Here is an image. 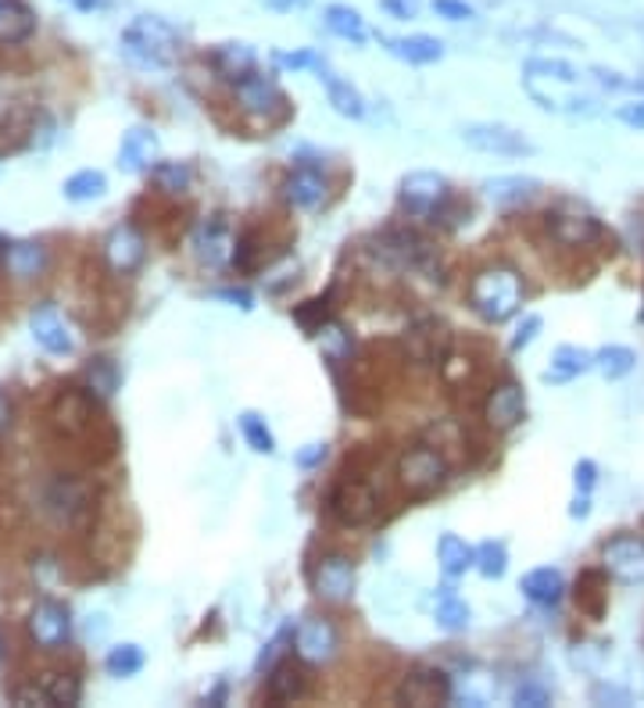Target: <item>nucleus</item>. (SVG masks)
<instances>
[{
	"mask_svg": "<svg viewBox=\"0 0 644 708\" xmlns=\"http://www.w3.org/2000/svg\"><path fill=\"white\" fill-rule=\"evenodd\" d=\"M434 11L440 14V19H451V22L472 19V8L466 4V0H434Z\"/></svg>",
	"mask_w": 644,
	"mask_h": 708,
	"instance_id": "nucleus-47",
	"label": "nucleus"
},
{
	"mask_svg": "<svg viewBox=\"0 0 644 708\" xmlns=\"http://www.w3.org/2000/svg\"><path fill=\"white\" fill-rule=\"evenodd\" d=\"M526 72L530 76H548V79H563V83H580V72L558 62V57H534V62H526Z\"/></svg>",
	"mask_w": 644,
	"mask_h": 708,
	"instance_id": "nucleus-43",
	"label": "nucleus"
},
{
	"mask_svg": "<svg viewBox=\"0 0 644 708\" xmlns=\"http://www.w3.org/2000/svg\"><path fill=\"white\" fill-rule=\"evenodd\" d=\"M319 79H323L326 94H329V105H334L337 115H343V119H362V115H365L362 94H358L348 79H340V76H334V72H326V68H319Z\"/></svg>",
	"mask_w": 644,
	"mask_h": 708,
	"instance_id": "nucleus-32",
	"label": "nucleus"
},
{
	"mask_svg": "<svg viewBox=\"0 0 644 708\" xmlns=\"http://www.w3.org/2000/svg\"><path fill=\"white\" fill-rule=\"evenodd\" d=\"M601 569L623 587H644V537L620 533L601 547Z\"/></svg>",
	"mask_w": 644,
	"mask_h": 708,
	"instance_id": "nucleus-6",
	"label": "nucleus"
},
{
	"mask_svg": "<svg viewBox=\"0 0 644 708\" xmlns=\"http://www.w3.org/2000/svg\"><path fill=\"white\" fill-rule=\"evenodd\" d=\"M329 509H334V515L343 526H365L380 512V490L369 480H362V476H354V480L348 476V480L337 483L334 498H329Z\"/></svg>",
	"mask_w": 644,
	"mask_h": 708,
	"instance_id": "nucleus-5",
	"label": "nucleus"
},
{
	"mask_svg": "<svg viewBox=\"0 0 644 708\" xmlns=\"http://www.w3.org/2000/svg\"><path fill=\"white\" fill-rule=\"evenodd\" d=\"M337 647H340V633H337L334 623H329V619L308 616V619H301V623H297V630H294V655L301 662L323 666V662H329L337 655Z\"/></svg>",
	"mask_w": 644,
	"mask_h": 708,
	"instance_id": "nucleus-11",
	"label": "nucleus"
},
{
	"mask_svg": "<svg viewBox=\"0 0 644 708\" xmlns=\"http://www.w3.org/2000/svg\"><path fill=\"white\" fill-rule=\"evenodd\" d=\"M305 690H308V676L301 666H294V662H280V666L269 673L265 698L272 705H286V701L305 698Z\"/></svg>",
	"mask_w": 644,
	"mask_h": 708,
	"instance_id": "nucleus-29",
	"label": "nucleus"
},
{
	"mask_svg": "<svg viewBox=\"0 0 644 708\" xmlns=\"http://www.w3.org/2000/svg\"><path fill=\"white\" fill-rule=\"evenodd\" d=\"M462 140L483 154H501V157L534 154V143H530L520 129L501 126V122H469V126H462Z\"/></svg>",
	"mask_w": 644,
	"mask_h": 708,
	"instance_id": "nucleus-7",
	"label": "nucleus"
},
{
	"mask_svg": "<svg viewBox=\"0 0 644 708\" xmlns=\"http://www.w3.org/2000/svg\"><path fill=\"white\" fill-rule=\"evenodd\" d=\"M572 483H577V494H591L594 483H598V469L594 461H577V469H572Z\"/></svg>",
	"mask_w": 644,
	"mask_h": 708,
	"instance_id": "nucleus-46",
	"label": "nucleus"
},
{
	"mask_svg": "<svg viewBox=\"0 0 644 708\" xmlns=\"http://www.w3.org/2000/svg\"><path fill=\"white\" fill-rule=\"evenodd\" d=\"M276 62L283 68H308V65H319V57L308 54V51H301V54H276Z\"/></svg>",
	"mask_w": 644,
	"mask_h": 708,
	"instance_id": "nucleus-49",
	"label": "nucleus"
},
{
	"mask_svg": "<svg viewBox=\"0 0 644 708\" xmlns=\"http://www.w3.org/2000/svg\"><path fill=\"white\" fill-rule=\"evenodd\" d=\"M143 647L140 644H119V647H111L108 652V658H105V669L111 673V676H137L140 669H143Z\"/></svg>",
	"mask_w": 644,
	"mask_h": 708,
	"instance_id": "nucleus-41",
	"label": "nucleus"
},
{
	"mask_svg": "<svg viewBox=\"0 0 644 708\" xmlns=\"http://www.w3.org/2000/svg\"><path fill=\"white\" fill-rule=\"evenodd\" d=\"M105 190H108V179H105V172H97V168H83L76 176L65 179V197L76 200V205L105 197Z\"/></svg>",
	"mask_w": 644,
	"mask_h": 708,
	"instance_id": "nucleus-37",
	"label": "nucleus"
},
{
	"mask_svg": "<svg viewBox=\"0 0 644 708\" xmlns=\"http://www.w3.org/2000/svg\"><path fill=\"white\" fill-rule=\"evenodd\" d=\"M569 515L572 519H587V515H591V494H577V501L569 504Z\"/></svg>",
	"mask_w": 644,
	"mask_h": 708,
	"instance_id": "nucleus-52",
	"label": "nucleus"
},
{
	"mask_svg": "<svg viewBox=\"0 0 644 708\" xmlns=\"http://www.w3.org/2000/svg\"><path fill=\"white\" fill-rule=\"evenodd\" d=\"M523 297H526L523 276L509 265H487L469 280V308L491 326H501L512 315H520Z\"/></svg>",
	"mask_w": 644,
	"mask_h": 708,
	"instance_id": "nucleus-1",
	"label": "nucleus"
},
{
	"mask_svg": "<svg viewBox=\"0 0 644 708\" xmlns=\"http://www.w3.org/2000/svg\"><path fill=\"white\" fill-rule=\"evenodd\" d=\"M326 25H329V33L340 36V40H351V43H365L369 40V29H365L362 14H358L354 8H343V4L326 8Z\"/></svg>",
	"mask_w": 644,
	"mask_h": 708,
	"instance_id": "nucleus-35",
	"label": "nucleus"
},
{
	"mask_svg": "<svg viewBox=\"0 0 644 708\" xmlns=\"http://www.w3.org/2000/svg\"><path fill=\"white\" fill-rule=\"evenodd\" d=\"M523 415H526V394H523V386L520 383H498L491 394H487L483 401V418H487V426L498 429V433H509L523 423Z\"/></svg>",
	"mask_w": 644,
	"mask_h": 708,
	"instance_id": "nucleus-16",
	"label": "nucleus"
},
{
	"mask_svg": "<svg viewBox=\"0 0 644 708\" xmlns=\"http://www.w3.org/2000/svg\"><path fill=\"white\" fill-rule=\"evenodd\" d=\"M233 97L243 115H251V119L265 126H276L291 115V100L280 90V83L272 76H262V72H251L248 79L233 83Z\"/></svg>",
	"mask_w": 644,
	"mask_h": 708,
	"instance_id": "nucleus-4",
	"label": "nucleus"
},
{
	"mask_svg": "<svg viewBox=\"0 0 644 708\" xmlns=\"http://www.w3.org/2000/svg\"><path fill=\"white\" fill-rule=\"evenodd\" d=\"M11 423V401H8V394L0 390V429H4Z\"/></svg>",
	"mask_w": 644,
	"mask_h": 708,
	"instance_id": "nucleus-55",
	"label": "nucleus"
},
{
	"mask_svg": "<svg viewBox=\"0 0 644 708\" xmlns=\"http://www.w3.org/2000/svg\"><path fill=\"white\" fill-rule=\"evenodd\" d=\"M637 366V355L630 351V348H620V344H609V348H601L594 355V369L605 375V380H623V375H630Z\"/></svg>",
	"mask_w": 644,
	"mask_h": 708,
	"instance_id": "nucleus-36",
	"label": "nucleus"
},
{
	"mask_svg": "<svg viewBox=\"0 0 644 708\" xmlns=\"http://www.w3.org/2000/svg\"><path fill=\"white\" fill-rule=\"evenodd\" d=\"M312 590L326 604H343L354 595V562L343 555H326L312 569Z\"/></svg>",
	"mask_w": 644,
	"mask_h": 708,
	"instance_id": "nucleus-10",
	"label": "nucleus"
},
{
	"mask_svg": "<svg viewBox=\"0 0 644 708\" xmlns=\"http://www.w3.org/2000/svg\"><path fill=\"white\" fill-rule=\"evenodd\" d=\"M79 11H94V8H105V0H72Z\"/></svg>",
	"mask_w": 644,
	"mask_h": 708,
	"instance_id": "nucleus-56",
	"label": "nucleus"
},
{
	"mask_svg": "<svg viewBox=\"0 0 644 708\" xmlns=\"http://www.w3.org/2000/svg\"><path fill=\"white\" fill-rule=\"evenodd\" d=\"M211 65L226 83H240L248 79L251 72H258V54L248 43H222V47L211 54Z\"/></svg>",
	"mask_w": 644,
	"mask_h": 708,
	"instance_id": "nucleus-28",
	"label": "nucleus"
},
{
	"mask_svg": "<svg viewBox=\"0 0 644 708\" xmlns=\"http://www.w3.org/2000/svg\"><path fill=\"white\" fill-rule=\"evenodd\" d=\"M0 262L14 280H40L51 265V254L36 240H4L0 243Z\"/></svg>",
	"mask_w": 644,
	"mask_h": 708,
	"instance_id": "nucleus-19",
	"label": "nucleus"
},
{
	"mask_svg": "<svg viewBox=\"0 0 644 708\" xmlns=\"http://www.w3.org/2000/svg\"><path fill=\"white\" fill-rule=\"evenodd\" d=\"M472 566H477L480 576H487V580H501L509 569V547L501 541H483L477 547V555H472Z\"/></svg>",
	"mask_w": 644,
	"mask_h": 708,
	"instance_id": "nucleus-38",
	"label": "nucleus"
},
{
	"mask_svg": "<svg viewBox=\"0 0 644 708\" xmlns=\"http://www.w3.org/2000/svg\"><path fill=\"white\" fill-rule=\"evenodd\" d=\"M434 616H437V627L448 630V633H462L469 627V604L458 598L451 587H440Z\"/></svg>",
	"mask_w": 644,
	"mask_h": 708,
	"instance_id": "nucleus-34",
	"label": "nucleus"
},
{
	"mask_svg": "<svg viewBox=\"0 0 644 708\" xmlns=\"http://www.w3.org/2000/svg\"><path fill=\"white\" fill-rule=\"evenodd\" d=\"M397 483L401 490H408L412 498H429L448 483V458L437 447H412L397 461Z\"/></svg>",
	"mask_w": 644,
	"mask_h": 708,
	"instance_id": "nucleus-3",
	"label": "nucleus"
},
{
	"mask_svg": "<svg viewBox=\"0 0 644 708\" xmlns=\"http://www.w3.org/2000/svg\"><path fill=\"white\" fill-rule=\"evenodd\" d=\"M483 194L498 208H523L541 194V183L530 176H498L483 183Z\"/></svg>",
	"mask_w": 644,
	"mask_h": 708,
	"instance_id": "nucleus-24",
	"label": "nucleus"
},
{
	"mask_svg": "<svg viewBox=\"0 0 644 708\" xmlns=\"http://www.w3.org/2000/svg\"><path fill=\"white\" fill-rule=\"evenodd\" d=\"M548 233L555 243H563V248H591L594 240H601V226L591 215H580V211H552Z\"/></svg>",
	"mask_w": 644,
	"mask_h": 708,
	"instance_id": "nucleus-21",
	"label": "nucleus"
},
{
	"mask_svg": "<svg viewBox=\"0 0 644 708\" xmlns=\"http://www.w3.org/2000/svg\"><path fill=\"white\" fill-rule=\"evenodd\" d=\"M86 383L97 397H111L114 386H119V369H114L111 358H94L90 369H86Z\"/></svg>",
	"mask_w": 644,
	"mask_h": 708,
	"instance_id": "nucleus-42",
	"label": "nucleus"
},
{
	"mask_svg": "<svg viewBox=\"0 0 644 708\" xmlns=\"http://www.w3.org/2000/svg\"><path fill=\"white\" fill-rule=\"evenodd\" d=\"M326 458V444H308L305 451H297V466L301 469H315Z\"/></svg>",
	"mask_w": 644,
	"mask_h": 708,
	"instance_id": "nucleus-48",
	"label": "nucleus"
},
{
	"mask_svg": "<svg viewBox=\"0 0 644 708\" xmlns=\"http://www.w3.org/2000/svg\"><path fill=\"white\" fill-rule=\"evenodd\" d=\"M526 94L537 100L544 111H563V115H591L594 100L577 94V83H563V79H548V76H523Z\"/></svg>",
	"mask_w": 644,
	"mask_h": 708,
	"instance_id": "nucleus-8",
	"label": "nucleus"
},
{
	"mask_svg": "<svg viewBox=\"0 0 644 708\" xmlns=\"http://www.w3.org/2000/svg\"><path fill=\"white\" fill-rule=\"evenodd\" d=\"M609 573L605 569H587L580 573V580H577V609L587 612L591 619H601L605 616V604H609Z\"/></svg>",
	"mask_w": 644,
	"mask_h": 708,
	"instance_id": "nucleus-31",
	"label": "nucleus"
},
{
	"mask_svg": "<svg viewBox=\"0 0 644 708\" xmlns=\"http://www.w3.org/2000/svg\"><path fill=\"white\" fill-rule=\"evenodd\" d=\"M151 176L157 183V190L165 194H186L190 190V179H194V168L186 162H157L151 168Z\"/></svg>",
	"mask_w": 644,
	"mask_h": 708,
	"instance_id": "nucleus-39",
	"label": "nucleus"
},
{
	"mask_svg": "<svg viewBox=\"0 0 644 708\" xmlns=\"http://www.w3.org/2000/svg\"><path fill=\"white\" fill-rule=\"evenodd\" d=\"M472 547L462 541V537H455V533H444L440 537V544H437V558H440V569H444V576H462L466 569H472Z\"/></svg>",
	"mask_w": 644,
	"mask_h": 708,
	"instance_id": "nucleus-33",
	"label": "nucleus"
},
{
	"mask_svg": "<svg viewBox=\"0 0 644 708\" xmlns=\"http://www.w3.org/2000/svg\"><path fill=\"white\" fill-rule=\"evenodd\" d=\"M183 36L179 29L157 19V14H140L122 29V54L140 68H168L179 62Z\"/></svg>",
	"mask_w": 644,
	"mask_h": 708,
	"instance_id": "nucleus-2",
	"label": "nucleus"
},
{
	"mask_svg": "<svg viewBox=\"0 0 644 708\" xmlns=\"http://www.w3.org/2000/svg\"><path fill=\"white\" fill-rule=\"evenodd\" d=\"M219 297L222 301H233V305H240V308H251V294L248 291H222Z\"/></svg>",
	"mask_w": 644,
	"mask_h": 708,
	"instance_id": "nucleus-54",
	"label": "nucleus"
},
{
	"mask_svg": "<svg viewBox=\"0 0 644 708\" xmlns=\"http://www.w3.org/2000/svg\"><path fill=\"white\" fill-rule=\"evenodd\" d=\"M587 369H594V355L587 348H577V344H563L552 355V366L544 369V383H572Z\"/></svg>",
	"mask_w": 644,
	"mask_h": 708,
	"instance_id": "nucleus-27",
	"label": "nucleus"
},
{
	"mask_svg": "<svg viewBox=\"0 0 644 708\" xmlns=\"http://www.w3.org/2000/svg\"><path fill=\"white\" fill-rule=\"evenodd\" d=\"M641 90H644V83H641Z\"/></svg>",
	"mask_w": 644,
	"mask_h": 708,
	"instance_id": "nucleus-57",
	"label": "nucleus"
},
{
	"mask_svg": "<svg viewBox=\"0 0 644 708\" xmlns=\"http://www.w3.org/2000/svg\"><path fill=\"white\" fill-rule=\"evenodd\" d=\"M233 226L226 222V215H211L205 219L190 237V248H194V258L205 269H222L233 262Z\"/></svg>",
	"mask_w": 644,
	"mask_h": 708,
	"instance_id": "nucleus-9",
	"label": "nucleus"
},
{
	"mask_svg": "<svg viewBox=\"0 0 644 708\" xmlns=\"http://www.w3.org/2000/svg\"><path fill=\"white\" fill-rule=\"evenodd\" d=\"M594 701H620V705H630V695H626V690H615V687H594Z\"/></svg>",
	"mask_w": 644,
	"mask_h": 708,
	"instance_id": "nucleus-51",
	"label": "nucleus"
},
{
	"mask_svg": "<svg viewBox=\"0 0 644 708\" xmlns=\"http://www.w3.org/2000/svg\"><path fill=\"white\" fill-rule=\"evenodd\" d=\"M515 705L544 708V705H552V695H548V687H541V684H523L520 690H515Z\"/></svg>",
	"mask_w": 644,
	"mask_h": 708,
	"instance_id": "nucleus-45",
	"label": "nucleus"
},
{
	"mask_svg": "<svg viewBox=\"0 0 644 708\" xmlns=\"http://www.w3.org/2000/svg\"><path fill=\"white\" fill-rule=\"evenodd\" d=\"M240 433H243V440H248L251 451H258V455H272V451H276V437H272V429L265 426L262 415L243 412L240 415Z\"/></svg>",
	"mask_w": 644,
	"mask_h": 708,
	"instance_id": "nucleus-40",
	"label": "nucleus"
},
{
	"mask_svg": "<svg viewBox=\"0 0 644 708\" xmlns=\"http://www.w3.org/2000/svg\"><path fill=\"white\" fill-rule=\"evenodd\" d=\"M105 258L114 276H133L148 258V240H143L133 226H114L105 240Z\"/></svg>",
	"mask_w": 644,
	"mask_h": 708,
	"instance_id": "nucleus-18",
	"label": "nucleus"
},
{
	"mask_svg": "<svg viewBox=\"0 0 644 708\" xmlns=\"http://www.w3.org/2000/svg\"><path fill=\"white\" fill-rule=\"evenodd\" d=\"M615 119L634 126V129H644V105H623L620 111H615Z\"/></svg>",
	"mask_w": 644,
	"mask_h": 708,
	"instance_id": "nucleus-50",
	"label": "nucleus"
},
{
	"mask_svg": "<svg viewBox=\"0 0 644 708\" xmlns=\"http://www.w3.org/2000/svg\"><path fill=\"white\" fill-rule=\"evenodd\" d=\"M262 4H265V8H272V11H283V14H286V11H297V8H305L308 0H262Z\"/></svg>",
	"mask_w": 644,
	"mask_h": 708,
	"instance_id": "nucleus-53",
	"label": "nucleus"
},
{
	"mask_svg": "<svg viewBox=\"0 0 644 708\" xmlns=\"http://www.w3.org/2000/svg\"><path fill=\"white\" fill-rule=\"evenodd\" d=\"M451 197V183L440 176V172H408L401 179V205L412 215H434L444 200Z\"/></svg>",
	"mask_w": 644,
	"mask_h": 708,
	"instance_id": "nucleus-13",
	"label": "nucleus"
},
{
	"mask_svg": "<svg viewBox=\"0 0 644 708\" xmlns=\"http://www.w3.org/2000/svg\"><path fill=\"white\" fill-rule=\"evenodd\" d=\"M541 326H544V319H541V315H526V319H523V326H520V329H515V337H512V344H509V348H512V351H523V348H530V344H534V340H537V334H541Z\"/></svg>",
	"mask_w": 644,
	"mask_h": 708,
	"instance_id": "nucleus-44",
	"label": "nucleus"
},
{
	"mask_svg": "<svg viewBox=\"0 0 644 708\" xmlns=\"http://www.w3.org/2000/svg\"><path fill=\"white\" fill-rule=\"evenodd\" d=\"M283 197L291 200L294 208H301V211L323 208L326 197H329V179H326V172L312 168V165L294 168L291 176H286V183H283Z\"/></svg>",
	"mask_w": 644,
	"mask_h": 708,
	"instance_id": "nucleus-20",
	"label": "nucleus"
},
{
	"mask_svg": "<svg viewBox=\"0 0 644 708\" xmlns=\"http://www.w3.org/2000/svg\"><path fill=\"white\" fill-rule=\"evenodd\" d=\"M397 701L415 705V708H429V705H448L451 701V680L448 673L437 666H415L405 684L397 690Z\"/></svg>",
	"mask_w": 644,
	"mask_h": 708,
	"instance_id": "nucleus-15",
	"label": "nucleus"
},
{
	"mask_svg": "<svg viewBox=\"0 0 644 708\" xmlns=\"http://www.w3.org/2000/svg\"><path fill=\"white\" fill-rule=\"evenodd\" d=\"M83 698V684L76 673H47L40 684L25 687V690H14V701L19 705H43V708H54V705H79Z\"/></svg>",
	"mask_w": 644,
	"mask_h": 708,
	"instance_id": "nucleus-17",
	"label": "nucleus"
},
{
	"mask_svg": "<svg viewBox=\"0 0 644 708\" xmlns=\"http://www.w3.org/2000/svg\"><path fill=\"white\" fill-rule=\"evenodd\" d=\"M520 590H523L526 601L541 604V609H555V604L563 601V595H566V580H563V573H558V569L541 566V569H530L523 576Z\"/></svg>",
	"mask_w": 644,
	"mask_h": 708,
	"instance_id": "nucleus-25",
	"label": "nucleus"
},
{
	"mask_svg": "<svg viewBox=\"0 0 644 708\" xmlns=\"http://www.w3.org/2000/svg\"><path fill=\"white\" fill-rule=\"evenodd\" d=\"M29 329H33V340L47 355H72V348H76V340H72L65 319L51 305H43L29 315Z\"/></svg>",
	"mask_w": 644,
	"mask_h": 708,
	"instance_id": "nucleus-22",
	"label": "nucleus"
},
{
	"mask_svg": "<svg viewBox=\"0 0 644 708\" xmlns=\"http://www.w3.org/2000/svg\"><path fill=\"white\" fill-rule=\"evenodd\" d=\"M36 33V11L25 0H0V43H22Z\"/></svg>",
	"mask_w": 644,
	"mask_h": 708,
	"instance_id": "nucleus-30",
	"label": "nucleus"
},
{
	"mask_svg": "<svg viewBox=\"0 0 644 708\" xmlns=\"http://www.w3.org/2000/svg\"><path fill=\"white\" fill-rule=\"evenodd\" d=\"M29 638H33L43 652H57L72 638V616L62 601L43 598L36 601V609L29 612Z\"/></svg>",
	"mask_w": 644,
	"mask_h": 708,
	"instance_id": "nucleus-14",
	"label": "nucleus"
},
{
	"mask_svg": "<svg viewBox=\"0 0 644 708\" xmlns=\"http://www.w3.org/2000/svg\"><path fill=\"white\" fill-rule=\"evenodd\" d=\"M119 165H122V172H148L157 165L154 129H148V126L129 129V133L122 137V148H119Z\"/></svg>",
	"mask_w": 644,
	"mask_h": 708,
	"instance_id": "nucleus-23",
	"label": "nucleus"
},
{
	"mask_svg": "<svg viewBox=\"0 0 644 708\" xmlns=\"http://www.w3.org/2000/svg\"><path fill=\"white\" fill-rule=\"evenodd\" d=\"M383 47L408 65H434L444 57V43L434 36H383Z\"/></svg>",
	"mask_w": 644,
	"mask_h": 708,
	"instance_id": "nucleus-26",
	"label": "nucleus"
},
{
	"mask_svg": "<svg viewBox=\"0 0 644 708\" xmlns=\"http://www.w3.org/2000/svg\"><path fill=\"white\" fill-rule=\"evenodd\" d=\"M376 243H380L376 251L397 269H408V272L434 269V248H429V240H423L419 233H412V229H391V233H383Z\"/></svg>",
	"mask_w": 644,
	"mask_h": 708,
	"instance_id": "nucleus-12",
	"label": "nucleus"
}]
</instances>
